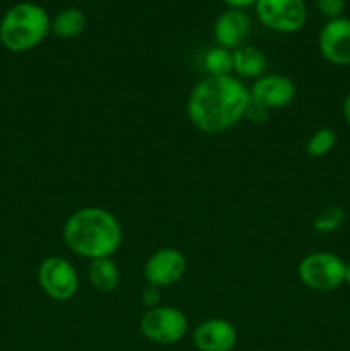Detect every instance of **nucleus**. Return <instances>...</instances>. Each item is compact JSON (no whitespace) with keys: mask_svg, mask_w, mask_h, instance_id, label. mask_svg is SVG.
<instances>
[{"mask_svg":"<svg viewBox=\"0 0 350 351\" xmlns=\"http://www.w3.org/2000/svg\"><path fill=\"white\" fill-rule=\"evenodd\" d=\"M250 106L249 88L235 75L205 77L194 84L187 98L189 122L206 136H218L239 125Z\"/></svg>","mask_w":350,"mask_h":351,"instance_id":"obj_1","label":"nucleus"},{"mask_svg":"<svg viewBox=\"0 0 350 351\" xmlns=\"http://www.w3.org/2000/svg\"><path fill=\"white\" fill-rule=\"evenodd\" d=\"M62 239L74 256L95 261L113 257L122 247L124 230L112 211L100 206H86L65 219Z\"/></svg>","mask_w":350,"mask_h":351,"instance_id":"obj_2","label":"nucleus"},{"mask_svg":"<svg viewBox=\"0 0 350 351\" xmlns=\"http://www.w3.org/2000/svg\"><path fill=\"white\" fill-rule=\"evenodd\" d=\"M51 19L47 9L33 2H19L0 19V43L12 53H24L50 34Z\"/></svg>","mask_w":350,"mask_h":351,"instance_id":"obj_3","label":"nucleus"},{"mask_svg":"<svg viewBox=\"0 0 350 351\" xmlns=\"http://www.w3.org/2000/svg\"><path fill=\"white\" fill-rule=\"evenodd\" d=\"M345 261L338 254L318 250L301 259L297 276L305 288L319 293L338 290L345 281Z\"/></svg>","mask_w":350,"mask_h":351,"instance_id":"obj_4","label":"nucleus"},{"mask_svg":"<svg viewBox=\"0 0 350 351\" xmlns=\"http://www.w3.org/2000/svg\"><path fill=\"white\" fill-rule=\"evenodd\" d=\"M139 329L141 335L154 345H177L187 336L189 319L174 305H158L144 312Z\"/></svg>","mask_w":350,"mask_h":351,"instance_id":"obj_5","label":"nucleus"},{"mask_svg":"<svg viewBox=\"0 0 350 351\" xmlns=\"http://www.w3.org/2000/svg\"><path fill=\"white\" fill-rule=\"evenodd\" d=\"M38 285L48 298L69 302L79 291V274L74 264L62 256H50L38 266Z\"/></svg>","mask_w":350,"mask_h":351,"instance_id":"obj_6","label":"nucleus"},{"mask_svg":"<svg viewBox=\"0 0 350 351\" xmlns=\"http://www.w3.org/2000/svg\"><path fill=\"white\" fill-rule=\"evenodd\" d=\"M254 10L259 23L273 33H299L307 23L305 0H257Z\"/></svg>","mask_w":350,"mask_h":351,"instance_id":"obj_7","label":"nucleus"},{"mask_svg":"<svg viewBox=\"0 0 350 351\" xmlns=\"http://www.w3.org/2000/svg\"><path fill=\"white\" fill-rule=\"evenodd\" d=\"M187 271V259L175 247H161L151 254L143 267V276L150 287L168 288L178 283Z\"/></svg>","mask_w":350,"mask_h":351,"instance_id":"obj_8","label":"nucleus"},{"mask_svg":"<svg viewBox=\"0 0 350 351\" xmlns=\"http://www.w3.org/2000/svg\"><path fill=\"white\" fill-rule=\"evenodd\" d=\"M295 93H297L295 82L288 75L264 74L250 84V105L266 112L281 110L294 101Z\"/></svg>","mask_w":350,"mask_h":351,"instance_id":"obj_9","label":"nucleus"},{"mask_svg":"<svg viewBox=\"0 0 350 351\" xmlns=\"http://www.w3.org/2000/svg\"><path fill=\"white\" fill-rule=\"evenodd\" d=\"M321 57L335 67L350 65V17H336L323 24L318 34Z\"/></svg>","mask_w":350,"mask_h":351,"instance_id":"obj_10","label":"nucleus"},{"mask_svg":"<svg viewBox=\"0 0 350 351\" xmlns=\"http://www.w3.org/2000/svg\"><path fill=\"white\" fill-rule=\"evenodd\" d=\"M237 339L235 326L223 317L206 319L192 332V343L198 351H232Z\"/></svg>","mask_w":350,"mask_h":351,"instance_id":"obj_11","label":"nucleus"},{"mask_svg":"<svg viewBox=\"0 0 350 351\" xmlns=\"http://www.w3.org/2000/svg\"><path fill=\"white\" fill-rule=\"evenodd\" d=\"M249 31L250 19L244 10L226 9L213 23V40L216 47L233 51L246 45L244 41L249 36Z\"/></svg>","mask_w":350,"mask_h":351,"instance_id":"obj_12","label":"nucleus"},{"mask_svg":"<svg viewBox=\"0 0 350 351\" xmlns=\"http://www.w3.org/2000/svg\"><path fill=\"white\" fill-rule=\"evenodd\" d=\"M268 58L259 48L253 45H242L233 50V75L240 81H256L266 74Z\"/></svg>","mask_w":350,"mask_h":351,"instance_id":"obj_13","label":"nucleus"},{"mask_svg":"<svg viewBox=\"0 0 350 351\" xmlns=\"http://www.w3.org/2000/svg\"><path fill=\"white\" fill-rule=\"evenodd\" d=\"M88 281L100 293H112L120 283V267L112 257L89 261L88 264Z\"/></svg>","mask_w":350,"mask_h":351,"instance_id":"obj_14","label":"nucleus"},{"mask_svg":"<svg viewBox=\"0 0 350 351\" xmlns=\"http://www.w3.org/2000/svg\"><path fill=\"white\" fill-rule=\"evenodd\" d=\"M88 26L86 14L78 7H65L51 19L50 33L60 40H74L81 36Z\"/></svg>","mask_w":350,"mask_h":351,"instance_id":"obj_15","label":"nucleus"},{"mask_svg":"<svg viewBox=\"0 0 350 351\" xmlns=\"http://www.w3.org/2000/svg\"><path fill=\"white\" fill-rule=\"evenodd\" d=\"M202 69L208 77L233 75V51L215 45L202 55Z\"/></svg>","mask_w":350,"mask_h":351,"instance_id":"obj_16","label":"nucleus"},{"mask_svg":"<svg viewBox=\"0 0 350 351\" xmlns=\"http://www.w3.org/2000/svg\"><path fill=\"white\" fill-rule=\"evenodd\" d=\"M338 136L329 127H321L316 132L311 134V137L305 143V153L309 158H323L331 153L336 146Z\"/></svg>","mask_w":350,"mask_h":351,"instance_id":"obj_17","label":"nucleus"},{"mask_svg":"<svg viewBox=\"0 0 350 351\" xmlns=\"http://www.w3.org/2000/svg\"><path fill=\"white\" fill-rule=\"evenodd\" d=\"M343 221H345V209L340 206H329L316 216L312 228L321 235H328V233L336 232L343 225Z\"/></svg>","mask_w":350,"mask_h":351,"instance_id":"obj_18","label":"nucleus"},{"mask_svg":"<svg viewBox=\"0 0 350 351\" xmlns=\"http://www.w3.org/2000/svg\"><path fill=\"white\" fill-rule=\"evenodd\" d=\"M345 5L347 0H316V9H318L319 14L325 16L328 21L342 17Z\"/></svg>","mask_w":350,"mask_h":351,"instance_id":"obj_19","label":"nucleus"},{"mask_svg":"<svg viewBox=\"0 0 350 351\" xmlns=\"http://www.w3.org/2000/svg\"><path fill=\"white\" fill-rule=\"evenodd\" d=\"M141 300H143V304L146 305L148 308H153V307H158L161 300V290L156 287H146L143 291V297H141Z\"/></svg>","mask_w":350,"mask_h":351,"instance_id":"obj_20","label":"nucleus"},{"mask_svg":"<svg viewBox=\"0 0 350 351\" xmlns=\"http://www.w3.org/2000/svg\"><path fill=\"white\" fill-rule=\"evenodd\" d=\"M222 2H225L230 9L244 10L247 9V7H254V3H256L257 0H222Z\"/></svg>","mask_w":350,"mask_h":351,"instance_id":"obj_21","label":"nucleus"},{"mask_svg":"<svg viewBox=\"0 0 350 351\" xmlns=\"http://www.w3.org/2000/svg\"><path fill=\"white\" fill-rule=\"evenodd\" d=\"M342 113H343V120H345V123L349 125V129H350V91L347 93V96L343 98Z\"/></svg>","mask_w":350,"mask_h":351,"instance_id":"obj_22","label":"nucleus"},{"mask_svg":"<svg viewBox=\"0 0 350 351\" xmlns=\"http://www.w3.org/2000/svg\"><path fill=\"white\" fill-rule=\"evenodd\" d=\"M343 285L350 287V263L345 264V281H343Z\"/></svg>","mask_w":350,"mask_h":351,"instance_id":"obj_23","label":"nucleus"}]
</instances>
